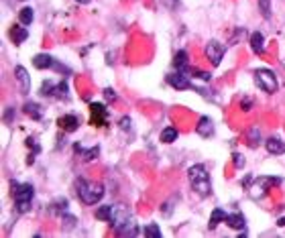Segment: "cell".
Listing matches in <instances>:
<instances>
[{
	"label": "cell",
	"mask_w": 285,
	"mask_h": 238,
	"mask_svg": "<svg viewBox=\"0 0 285 238\" xmlns=\"http://www.w3.org/2000/svg\"><path fill=\"white\" fill-rule=\"evenodd\" d=\"M75 192L80 200L86 206H94L104 197V185L98 181H88V179H77L75 181Z\"/></svg>",
	"instance_id": "obj_1"
},
{
	"label": "cell",
	"mask_w": 285,
	"mask_h": 238,
	"mask_svg": "<svg viewBox=\"0 0 285 238\" xmlns=\"http://www.w3.org/2000/svg\"><path fill=\"white\" fill-rule=\"evenodd\" d=\"M188 177H190V183L195 192L200 195H210L212 193V185H210V175L206 171L204 165H194L188 169Z\"/></svg>",
	"instance_id": "obj_2"
},
{
	"label": "cell",
	"mask_w": 285,
	"mask_h": 238,
	"mask_svg": "<svg viewBox=\"0 0 285 238\" xmlns=\"http://www.w3.org/2000/svg\"><path fill=\"white\" fill-rule=\"evenodd\" d=\"M33 195H35V187L31 183H13V197L18 214H25L29 210Z\"/></svg>",
	"instance_id": "obj_3"
},
{
	"label": "cell",
	"mask_w": 285,
	"mask_h": 238,
	"mask_svg": "<svg viewBox=\"0 0 285 238\" xmlns=\"http://www.w3.org/2000/svg\"><path fill=\"white\" fill-rule=\"evenodd\" d=\"M255 82H257V86L261 88L263 92H267V94H275V92H277V88H279L277 75H275L271 69H265V67L255 72Z\"/></svg>",
	"instance_id": "obj_4"
},
{
	"label": "cell",
	"mask_w": 285,
	"mask_h": 238,
	"mask_svg": "<svg viewBox=\"0 0 285 238\" xmlns=\"http://www.w3.org/2000/svg\"><path fill=\"white\" fill-rule=\"evenodd\" d=\"M281 179H277V177H257L251 187V197H263L265 193H267L271 190V185H279Z\"/></svg>",
	"instance_id": "obj_5"
},
{
	"label": "cell",
	"mask_w": 285,
	"mask_h": 238,
	"mask_svg": "<svg viewBox=\"0 0 285 238\" xmlns=\"http://www.w3.org/2000/svg\"><path fill=\"white\" fill-rule=\"evenodd\" d=\"M33 65H35L37 69H57V72L70 74V69L63 67V65H60L51 55H47V53H39V55H35V57H33Z\"/></svg>",
	"instance_id": "obj_6"
},
{
	"label": "cell",
	"mask_w": 285,
	"mask_h": 238,
	"mask_svg": "<svg viewBox=\"0 0 285 238\" xmlns=\"http://www.w3.org/2000/svg\"><path fill=\"white\" fill-rule=\"evenodd\" d=\"M206 55H208V61H210L214 67H218L220 61H222V57H224V45L212 39V41L206 43Z\"/></svg>",
	"instance_id": "obj_7"
},
{
	"label": "cell",
	"mask_w": 285,
	"mask_h": 238,
	"mask_svg": "<svg viewBox=\"0 0 285 238\" xmlns=\"http://www.w3.org/2000/svg\"><path fill=\"white\" fill-rule=\"evenodd\" d=\"M90 112H92L90 124H94V126H104V124H106V116H108V112H106V106H104V104H100V102H92V104H90Z\"/></svg>",
	"instance_id": "obj_8"
},
{
	"label": "cell",
	"mask_w": 285,
	"mask_h": 238,
	"mask_svg": "<svg viewBox=\"0 0 285 238\" xmlns=\"http://www.w3.org/2000/svg\"><path fill=\"white\" fill-rule=\"evenodd\" d=\"M167 84H169L171 88H175V90H190V88H192V82L185 77L183 72L169 74V75H167Z\"/></svg>",
	"instance_id": "obj_9"
},
{
	"label": "cell",
	"mask_w": 285,
	"mask_h": 238,
	"mask_svg": "<svg viewBox=\"0 0 285 238\" xmlns=\"http://www.w3.org/2000/svg\"><path fill=\"white\" fill-rule=\"evenodd\" d=\"M15 77H16V84L21 88L23 94H29V88H31V79H29V72L23 65H16L15 67Z\"/></svg>",
	"instance_id": "obj_10"
},
{
	"label": "cell",
	"mask_w": 285,
	"mask_h": 238,
	"mask_svg": "<svg viewBox=\"0 0 285 238\" xmlns=\"http://www.w3.org/2000/svg\"><path fill=\"white\" fill-rule=\"evenodd\" d=\"M57 124H60L61 131L74 133V131H77V126H80V120H77V116H74V114H63V116H60Z\"/></svg>",
	"instance_id": "obj_11"
},
{
	"label": "cell",
	"mask_w": 285,
	"mask_h": 238,
	"mask_svg": "<svg viewBox=\"0 0 285 238\" xmlns=\"http://www.w3.org/2000/svg\"><path fill=\"white\" fill-rule=\"evenodd\" d=\"M29 37V29H25L23 25H13L11 27V39L15 45H23Z\"/></svg>",
	"instance_id": "obj_12"
},
{
	"label": "cell",
	"mask_w": 285,
	"mask_h": 238,
	"mask_svg": "<svg viewBox=\"0 0 285 238\" xmlns=\"http://www.w3.org/2000/svg\"><path fill=\"white\" fill-rule=\"evenodd\" d=\"M195 131H198L200 136H212L214 134V122L210 120L208 116H204V118H200V122H198V126H195Z\"/></svg>",
	"instance_id": "obj_13"
},
{
	"label": "cell",
	"mask_w": 285,
	"mask_h": 238,
	"mask_svg": "<svg viewBox=\"0 0 285 238\" xmlns=\"http://www.w3.org/2000/svg\"><path fill=\"white\" fill-rule=\"evenodd\" d=\"M265 147H267V151H269L271 155H283V153H285V143L281 141V138L271 136V138H267Z\"/></svg>",
	"instance_id": "obj_14"
},
{
	"label": "cell",
	"mask_w": 285,
	"mask_h": 238,
	"mask_svg": "<svg viewBox=\"0 0 285 238\" xmlns=\"http://www.w3.org/2000/svg\"><path fill=\"white\" fill-rule=\"evenodd\" d=\"M226 224H228L230 228H234V230H244V226H247V222H244V216L239 214V212L226 216Z\"/></svg>",
	"instance_id": "obj_15"
},
{
	"label": "cell",
	"mask_w": 285,
	"mask_h": 238,
	"mask_svg": "<svg viewBox=\"0 0 285 238\" xmlns=\"http://www.w3.org/2000/svg\"><path fill=\"white\" fill-rule=\"evenodd\" d=\"M173 65H175V69H178V72H188V51H183V49H181V51H178V53H175V57H173Z\"/></svg>",
	"instance_id": "obj_16"
},
{
	"label": "cell",
	"mask_w": 285,
	"mask_h": 238,
	"mask_svg": "<svg viewBox=\"0 0 285 238\" xmlns=\"http://www.w3.org/2000/svg\"><path fill=\"white\" fill-rule=\"evenodd\" d=\"M251 49L257 55H263L265 53V41H263V35L259 33V31H255L253 35H251Z\"/></svg>",
	"instance_id": "obj_17"
},
{
	"label": "cell",
	"mask_w": 285,
	"mask_h": 238,
	"mask_svg": "<svg viewBox=\"0 0 285 238\" xmlns=\"http://www.w3.org/2000/svg\"><path fill=\"white\" fill-rule=\"evenodd\" d=\"M178 136H180L178 128H175V126H165L163 131H161V143H165V145H171V143H175V141H178Z\"/></svg>",
	"instance_id": "obj_18"
},
{
	"label": "cell",
	"mask_w": 285,
	"mask_h": 238,
	"mask_svg": "<svg viewBox=\"0 0 285 238\" xmlns=\"http://www.w3.org/2000/svg\"><path fill=\"white\" fill-rule=\"evenodd\" d=\"M25 114L35 118V120H41L43 118V110H41V106H39L37 102H27L25 104Z\"/></svg>",
	"instance_id": "obj_19"
},
{
	"label": "cell",
	"mask_w": 285,
	"mask_h": 238,
	"mask_svg": "<svg viewBox=\"0 0 285 238\" xmlns=\"http://www.w3.org/2000/svg\"><path fill=\"white\" fill-rule=\"evenodd\" d=\"M112 212H114V206H100L96 210V218L98 220H102V222H110Z\"/></svg>",
	"instance_id": "obj_20"
},
{
	"label": "cell",
	"mask_w": 285,
	"mask_h": 238,
	"mask_svg": "<svg viewBox=\"0 0 285 238\" xmlns=\"http://www.w3.org/2000/svg\"><path fill=\"white\" fill-rule=\"evenodd\" d=\"M226 216H228V214H226L224 210H222V208H216V210L212 212V216H210V228H216V226H218V222H226Z\"/></svg>",
	"instance_id": "obj_21"
},
{
	"label": "cell",
	"mask_w": 285,
	"mask_h": 238,
	"mask_svg": "<svg viewBox=\"0 0 285 238\" xmlns=\"http://www.w3.org/2000/svg\"><path fill=\"white\" fill-rule=\"evenodd\" d=\"M33 18H35V15H33V8H29V6L21 8V13H18V21H21V25L29 27V25L33 23Z\"/></svg>",
	"instance_id": "obj_22"
},
{
	"label": "cell",
	"mask_w": 285,
	"mask_h": 238,
	"mask_svg": "<svg viewBox=\"0 0 285 238\" xmlns=\"http://www.w3.org/2000/svg\"><path fill=\"white\" fill-rule=\"evenodd\" d=\"M27 147H31V149H33V153L29 155V159H27V163H29V165H33V163H35V155H37L39 151H41V147L37 145V141H35L33 136H31V138H27Z\"/></svg>",
	"instance_id": "obj_23"
},
{
	"label": "cell",
	"mask_w": 285,
	"mask_h": 238,
	"mask_svg": "<svg viewBox=\"0 0 285 238\" xmlns=\"http://www.w3.org/2000/svg\"><path fill=\"white\" fill-rule=\"evenodd\" d=\"M75 151L82 155L84 161H92L94 157H98V147H96V149H88V151H84V149H82L80 145H75Z\"/></svg>",
	"instance_id": "obj_24"
},
{
	"label": "cell",
	"mask_w": 285,
	"mask_h": 238,
	"mask_svg": "<svg viewBox=\"0 0 285 238\" xmlns=\"http://www.w3.org/2000/svg\"><path fill=\"white\" fill-rule=\"evenodd\" d=\"M65 210H67V200H57L51 204V214H55V216L65 214Z\"/></svg>",
	"instance_id": "obj_25"
},
{
	"label": "cell",
	"mask_w": 285,
	"mask_h": 238,
	"mask_svg": "<svg viewBox=\"0 0 285 238\" xmlns=\"http://www.w3.org/2000/svg\"><path fill=\"white\" fill-rule=\"evenodd\" d=\"M143 232H145L147 238H159L161 236V230H159V226H157V224H149Z\"/></svg>",
	"instance_id": "obj_26"
},
{
	"label": "cell",
	"mask_w": 285,
	"mask_h": 238,
	"mask_svg": "<svg viewBox=\"0 0 285 238\" xmlns=\"http://www.w3.org/2000/svg\"><path fill=\"white\" fill-rule=\"evenodd\" d=\"M259 141H261V131L257 126H251V131H249V143L255 147V145H259Z\"/></svg>",
	"instance_id": "obj_27"
},
{
	"label": "cell",
	"mask_w": 285,
	"mask_h": 238,
	"mask_svg": "<svg viewBox=\"0 0 285 238\" xmlns=\"http://www.w3.org/2000/svg\"><path fill=\"white\" fill-rule=\"evenodd\" d=\"M259 6H261V13L265 18H271V6H269V0H259Z\"/></svg>",
	"instance_id": "obj_28"
},
{
	"label": "cell",
	"mask_w": 285,
	"mask_h": 238,
	"mask_svg": "<svg viewBox=\"0 0 285 238\" xmlns=\"http://www.w3.org/2000/svg\"><path fill=\"white\" fill-rule=\"evenodd\" d=\"M55 88H57V86H53L51 82H45V84L41 86V94H43V96H53V94H55Z\"/></svg>",
	"instance_id": "obj_29"
},
{
	"label": "cell",
	"mask_w": 285,
	"mask_h": 238,
	"mask_svg": "<svg viewBox=\"0 0 285 238\" xmlns=\"http://www.w3.org/2000/svg\"><path fill=\"white\" fill-rule=\"evenodd\" d=\"M55 96L57 98H67V86H65V82H61V84H57V88H55Z\"/></svg>",
	"instance_id": "obj_30"
},
{
	"label": "cell",
	"mask_w": 285,
	"mask_h": 238,
	"mask_svg": "<svg viewBox=\"0 0 285 238\" xmlns=\"http://www.w3.org/2000/svg\"><path fill=\"white\" fill-rule=\"evenodd\" d=\"M188 72L192 74V75H198L200 79H202V82H210V74H206V72H200V69H188Z\"/></svg>",
	"instance_id": "obj_31"
},
{
	"label": "cell",
	"mask_w": 285,
	"mask_h": 238,
	"mask_svg": "<svg viewBox=\"0 0 285 238\" xmlns=\"http://www.w3.org/2000/svg\"><path fill=\"white\" fill-rule=\"evenodd\" d=\"M232 163H234V167H237V169H240V167H244V157H242L240 153H234V155H232Z\"/></svg>",
	"instance_id": "obj_32"
},
{
	"label": "cell",
	"mask_w": 285,
	"mask_h": 238,
	"mask_svg": "<svg viewBox=\"0 0 285 238\" xmlns=\"http://www.w3.org/2000/svg\"><path fill=\"white\" fill-rule=\"evenodd\" d=\"M120 128H122V131H129V128H131V118L129 116L120 118Z\"/></svg>",
	"instance_id": "obj_33"
},
{
	"label": "cell",
	"mask_w": 285,
	"mask_h": 238,
	"mask_svg": "<svg viewBox=\"0 0 285 238\" xmlns=\"http://www.w3.org/2000/svg\"><path fill=\"white\" fill-rule=\"evenodd\" d=\"M104 96H106V100H110V102H114V100H116L114 90H110V88H106V90H104Z\"/></svg>",
	"instance_id": "obj_34"
},
{
	"label": "cell",
	"mask_w": 285,
	"mask_h": 238,
	"mask_svg": "<svg viewBox=\"0 0 285 238\" xmlns=\"http://www.w3.org/2000/svg\"><path fill=\"white\" fill-rule=\"evenodd\" d=\"M277 226H285V216H283V218H279V220H277Z\"/></svg>",
	"instance_id": "obj_35"
},
{
	"label": "cell",
	"mask_w": 285,
	"mask_h": 238,
	"mask_svg": "<svg viewBox=\"0 0 285 238\" xmlns=\"http://www.w3.org/2000/svg\"><path fill=\"white\" fill-rule=\"evenodd\" d=\"M75 2H77V4H88L90 0H75Z\"/></svg>",
	"instance_id": "obj_36"
}]
</instances>
